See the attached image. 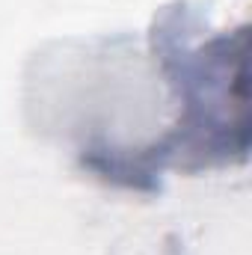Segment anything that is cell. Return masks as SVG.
Here are the masks:
<instances>
[{
    "label": "cell",
    "instance_id": "obj_2",
    "mask_svg": "<svg viewBox=\"0 0 252 255\" xmlns=\"http://www.w3.org/2000/svg\"><path fill=\"white\" fill-rule=\"evenodd\" d=\"M145 45L160 63L178 104L172 169L196 175L247 163V24L214 30L196 3L172 0L154 12Z\"/></svg>",
    "mask_w": 252,
    "mask_h": 255
},
{
    "label": "cell",
    "instance_id": "obj_3",
    "mask_svg": "<svg viewBox=\"0 0 252 255\" xmlns=\"http://www.w3.org/2000/svg\"><path fill=\"white\" fill-rule=\"evenodd\" d=\"M166 255H184V250H181V241L172 235V238H166Z\"/></svg>",
    "mask_w": 252,
    "mask_h": 255
},
{
    "label": "cell",
    "instance_id": "obj_1",
    "mask_svg": "<svg viewBox=\"0 0 252 255\" xmlns=\"http://www.w3.org/2000/svg\"><path fill=\"white\" fill-rule=\"evenodd\" d=\"M24 110L39 136L107 187L160 193L175 163V92L133 33L39 48L24 71Z\"/></svg>",
    "mask_w": 252,
    "mask_h": 255
}]
</instances>
